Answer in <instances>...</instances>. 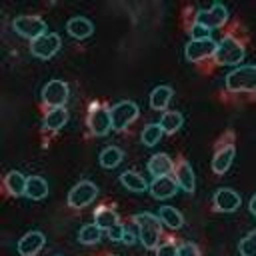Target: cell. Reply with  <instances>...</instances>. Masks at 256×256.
Masks as SVG:
<instances>
[{"instance_id": "cell-1", "label": "cell", "mask_w": 256, "mask_h": 256, "mask_svg": "<svg viewBox=\"0 0 256 256\" xmlns=\"http://www.w3.org/2000/svg\"><path fill=\"white\" fill-rule=\"evenodd\" d=\"M132 222L138 228L140 244L146 250H156V246L160 244V236H162L160 218L154 216V214H150V212H140V214H134Z\"/></svg>"}, {"instance_id": "cell-2", "label": "cell", "mask_w": 256, "mask_h": 256, "mask_svg": "<svg viewBox=\"0 0 256 256\" xmlns=\"http://www.w3.org/2000/svg\"><path fill=\"white\" fill-rule=\"evenodd\" d=\"M228 92H256V64L236 66L224 78Z\"/></svg>"}, {"instance_id": "cell-3", "label": "cell", "mask_w": 256, "mask_h": 256, "mask_svg": "<svg viewBox=\"0 0 256 256\" xmlns=\"http://www.w3.org/2000/svg\"><path fill=\"white\" fill-rule=\"evenodd\" d=\"M244 44L234 38L232 34H226L222 36V40L218 42V48H216V54H214V62L218 66H236L244 60Z\"/></svg>"}, {"instance_id": "cell-4", "label": "cell", "mask_w": 256, "mask_h": 256, "mask_svg": "<svg viewBox=\"0 0 256 256\" xmlns=\"http://www.w3.org/2000/svg\"><path fill=\"white\" fill-rule=\"evenodd\" d=\"M12 28H14V32L18 36H22V38H26L30 42H34L36 38H40V36H44L48 32L46 22L40 16H32V14H20V16H16L12 20Z\"/></svg>"}, {"instance_id": "cell-5", "label": "cell", "mask_w": 256, "mask_h": 256, "mask_svg": "<svg viewBox=\"0 0 256 256\" xmlns=\"http://www.w3.org/2000/svg\"><path fill=\"white\" fill-rule=\"evenodd\" d=\"M140 110L138 104L132 100H120L110 108V116H112V130H126L136 118H138Z\"/></svg>"}, {"instance_id": "cell-6", "label": "cell", "mask_w": 256, "mask_h": 256, "mask_svg": "<svg viewBox=\"0 0 256 256\" xmlns=\"http://www.w3.org/2000/svg\"><path fill=\"white\" fill-rule=\"evenodd\" d=\"M86 124L90 128L92 136H106L112 130V116H110V108L104 104H92L88 110V118Z\"/></svg>"}, {"instance_id": "cell-7", "label": "cell", "mask_w": 256, "mask_h": 256, "mask_svg": "<svg viewBox=\"0 0 256 256\" xmlns=\"http://www.w3.org/2000/svg\"><path fill=\"white\" fill-rule=\"evenodd\" d=\"M96 196H98V186L90 180H80L68 192V206L74 210L86 208L96 200Z\"/></svg>"}, {"instance_id": "cell-8", "label": "cell", "mask_w": 256, "mask_h": 256, "mask_svg": "<svg viewBox=\"0 0 256 256\" xmlns=\"http://www.w3.org/2000/svg\"><path fill=\"white\" fill-rule=\"evenodd\" d=\"M216 48H218V42H214L212 38L190 40V42L184 46V58H186L188 62L196 64V62H202V60L214 58Z\"/></svg>"}, {"instance_id": "cell-9", "label": "cell", "mask_w": 256, "mask_h": 256, "mask_svg": "<svg viewBox=\"0 0 256 256\" xmlns=\"http://www.w3.org/2000/svg\"><path fill=\"white\" fill-rule=\"evenodd\" d=\"M70 96V88L64 80H50L48 84H44L42 88V102L48 108H60L68 102Z\"/></svg>"}, {"instance_id": "cell-10", "label": "cell", "mask_w": 256, "mask_h": 256, "mask_svg": "<svg viewBox=\"0 0 256 256\" xmlns=\"http://www.w3.org/2000/svg\"><path fill=\"white\" fill-rule=\"evenodd\" d=\"M196 24L212 30V28H220L228 22V8L220 2H214L208 10H198L196 12Z\"/></svg>"}, {"instance_id": "cell-11", "label": "cell", "mask_w": 256, "mask_h": 256, "mask_svg": "<svg viewBox=\"0 0 256 256\" xmlns=\"http://www.w3.org/2000/svg\"><path fill=\"white\" fill-rule=\"evenodd\" d=\"M60 46H62L60 36L56 32H46L44 36H40L34 42H30V54L36 56V58L48 60L60 50Z\"/></svg>"}, {"instance_id": "cell-12", "label": "cell", "mask_w": 256, "mask_h": 256, "mask_svg": "<svg viewBox=\"0 0 256 256\" xmlns=\"http://www.w3.org/2000/svg\"><path fill=\"white\" fill-rule=\"evenodd\" d=\"M212 204H214V210L218 212H224V214H230V212H236L242 204V198L240 194L234 190V188H228V186H222L214 192V198H212Z\"/></svg>"}, {"instance_id": "cell-13", "label": "cell", "mask_w": 256, "mask_h": 256, "mask_svg": "<svg viewBox=\"0 0 256 256\" xmlns=\"http://www.w3.org/2000/svg\"><path fill=\"white\" fill-rule=\"evenodd\" d=\"M234 156H236V148H234V144H232L230 140H228V142H220V146L216 148L214 158H212V170H214V174H218V176L226 174L228 168L232 166Z\"/></svg>"}, {"instance_id": "cell-14", "label": "cell", "mask_w": 256, "mask_h": 256, "mask_svg": "<svg viewBox=\"0 0 256 256\" xmlns=\"http://www.w3.org/2000/svg\"><path fill=\"white\" fill-rule=\"evenodd\" d=\"M46 244V236L40 230H30L18 240V254L20 256H36Z\"/></svg>"}, {"instance_id": "cell-15", "label": "cell", "mask_w": 256, "mask_h": 256, "mask_svg": "<svg viewBox=\"0 0 256 256\" xmlns=\"http://www.w3.org/2000/svg\"><path fill=\"white\" fill-rule=\"evenodd\" d=\"M148 190H150L152 198H156V200H166V198H170V196L176 194L178 182H176V178L170 176V174H168V176H158V178H154V180L150 182Z\"/></svg>"}, {"instance_id": "cell-16", "label": "cell", "mask_w": 256, "mask_h": 256, "mask_svg": "<svg viewBox=\"0 0 256 256\" xmlns=\"http://www.w3.org/2000/svg\"><path fill=\"white\" fill-rule=\"evenodd\" d=\"M174 178L178 182V188H182L184 192L192 194L196 190V178H194V170L186 160H180L174 166Z\"/></svg>"}, {"instance_id": "cell-17", "label": "cell", "mask_w": 256, "mask_h": 256, "mask_svg": "<svg viewBox=\"0 0 256 256\" xmlns=\"http://www.w3.org/2000/svg\"><path fill=\"white\" fill-rule=\"evenodd\" d=\"M146 168H148V172H150L154 178H158V176H168L170 172H174V162H172V158H170L168 154L158 152V154H152V156H150Z\"/></svg>"}, {"instance_id": "cell-18", "label": "cell", "mask_w": 256, "mask_h": 256, "mask_svg": "<svg viewBox=\"0 0 256 256\" xmlns=\"http://www.w3.org/2000/svg\"><path fill=\"white\" fill-rule=\"evenodd\" d=\"M66 32H68V36H72V38H76V40H84V38L92 36V32H94V24H92L88 18L74 16V18L68 20V24H66Z\"/></svg>"}, {"instance_id": "cell-19", "label": "cell", "mask_w": 256, "mask_h": 256, "mask_svg": "<svg viewBox=\"0 0 256 256\" xmlns=\"http://www.w3.org/2000/svg\"><path fill=\"white\" fill-rule=\"evenodd\" d=\"M172 96H174V90L170 86H156L152 92H150V108L152 110H158V112H166L168 104L172 102Z\"/></svg>"}, {"instance_id": "cell-20", "label": "cell", "mask_w": 256, "mask_h": 256, "mask_svg": "<svg viewBox=\"0 0 256 256\" xmlns=\"http://www.w3.org/2000/svg\"><path fill=\"white\" fill-rule=\"evenodd\" d=\"M68 122V110L66 106H60V108H48V112L44 114V120H42V126L46 130H60L64 128V124Z\"/></svg>"}, {"instance_id": "cell-21", "label": "cell", "mask_w": 256, "mask_h": 256, "mask_svg": "<svg viewBox=\"0 0 256 256\" xmlns=\"http://www.w3.org/2000/svg\"><path fill=\"white\" fill-rule=\"evenodd\" d=\"M26 182H28V178L18 170H10L4 176V188L8 190L10 196H24L26 194Z\"/></svg>"}, {"instance_id": "cell-22", "label": "cell", "mask_w": 256, "mask_h": 256, "mask_svg": "<svg viewBox=\"0 0 256 256\" xmlns=\"http://www.w3.org/2000/svg\"><path fill=\"white\" fill-rule=\"evenodd\" d=\"M158 218H160V222H162L166 228H170V230H178V228H182V224H184V216H182V212L176 210V208L170 206V204L160 206V210H158Z\"/></svg>"}, {"instance_id": "cell-23", "label": "cell", "mask_w": 256, "mask_h": 256, "mask_svg": "<svg viewBox=\"0 0 256 256\" xmlns=\"http://www.w3.org/2000/svg\"><path fill=\"white\" fill-rule=\"evenodd\" d=\"M120 184H122L126 190H130V192H146L148 186H150V184L146 182V178H144L142 174L134 172V170L122 172V174H120Z\"/></svg>"}, {"instance_id": "cell-24", "label": "cell", "mask_w": 256, "mask_h": 256, "mask_svg": "<svg viewBox=\"0 0 256 256\" xmlns=\"http://www.w3.org/2000/svg\"><path fill=\"white\" fill-rule=\"evenodd\" d=\"M120 218H118V212L110 206H98L94 210V224H98L102 230H108L112 228L114 224H118Z\"/></svg>"}, {"instance_id": "cell-25", "label": "cell", "mask_w": 256, "mask_h": 256, "mask_svg": "<svg viewBox=\"0 0 256 256\" xmlns=\"http://www.w3.org/2000/svg\"><path fill=\"white\" fill-rule=\"evenodd\" d=\"M122 160H124V152H122L118 146H108V148H104V150L100 152V156H98L100 166L106 168V170H112V168L120 166Z\"/></svg>"}, {"instance_id": "cell-26", "label": "cell", "mask_w": 256, "mask_h": 256, "mask_svg": "<svg viewBox=\"0 0 256 256\" xmlns=\"http://www.w3.org/2000/svg\"><path fill=\"white\" fill-rule=\"evenodd\" d=\"M158 124L162 126L164 134H176L182 128V124H184V116L178 110H166Z\"/></svg>"}, {"instance_id": "cell-27", "label": "cell", "mask_w": 256, "mask_h": 256, "mask_svg": "<svg viewBox=\"0 0 256 256\" xmlns=\"http://www.w3.org/2000/svg\"><path fill=\"white\" fill-rule=\"evenodd\" d=\"M48 194V182L42 176H28L26 182V194L30 200H42Z\"/></svg>"}, {"instance_id": "cell-28", "label": "cell", "mask_w": 256, "mask_h": 256, "mask_svg": "<svg viewBox=\"0 0 256 256\" xmlns=\"http://www.w3.org/2000/svg\"><path fill=\"white\" fill-rule=\"evenodd\" d=\"M102 234H104V230L98 224H84L78 232V242L92 246V244H98L102 240Z\"/></svg>"}, {"instance_id": "cell-29", "label": "cell", "mask_w": 256, "mask_h": 256, "mask_svg": "<svg viewBox=\"0 0 256 256\" xmlns=\"http://www.w3.org/2000/svg\"><path fill=\"white\" fill-rule=\"evenodd\" d=\"M162 136H164L162 126H160L158 122H152V124H146V126L142 128L140 140H142V144H144V146L152 148V146H156V144L160 142V138H162Z\"/></svg>"}, {"instance_id": "cell-30", "label": "cell", "mask_w": 256, "mask_h": 256, "mask_svg": "<svg viewBox=\"0 0 256 256\" xmlns=\"http://www.w3.org/2000/svg\"><path fill=\"white\" fill-rule=\"evenodd\" d=\"M154 254H156V256H178V246L174 244L172 238H168V240H164V242H160V244L156 246Z\"/></svg>"}, {"instance_id": "cell-31", "label": "cell", "mask_w": 256, "mask_h": 256, "mask_svg": "<svg viewBox=\"0 0 256 256\" xmlns=\"http://www.w3.org/2000/svg\"><path fill=\"white\" fill-rule=\"evenodd\" d=\"M238 250H240V256H256V240H254L250 234H246V236L240 240Z\"/></svg>"}, {"instance_id": "cell-32", "label": "cell", "mask_w": 256, "mask_h": 256, "mask_svg": "<svg viewBox=\"0 0 256 256\" xmlns=\"http://www.w3.org/2000/svg\"><path fill=\"white\" fill-rule=\"evenodd\" d=\"M178 256H200V248L194 242H182L178 244Z\"/></svg>"}, {"instance_id": "cell-33", "label": "cell", "mask_w": 256, "mask_h": 256, "mask_svg": "<svg viewBox=\"0 0 256 256\" xmlns=\"http://www.w3.org/2000/svg\"><path fill=\"white\" fill-rule=\"evenodd\" d=\"M202 38H210V30L194 22L190 26V40H202Z\"/></svg>"}, {"instance_id": "cell-34", "label": "cell", "mask_w": 256, "mask_h": 256, "mask_svg": "<svg viewBox=\"0 0 256 256\" xmlns=\"http://www.w3.org/2000/svg\"><path fill=\"white\" fill-rule=\"evenodd\" d=\"M106 234H108V238L112 240V242H122V236H124V224H114L112 228H108L106 230Z\"/></svg>"}, {"instance_id": "cell-35", "label": "cell", "mask_w": 256, "mask_h": 256, "mask_svg": "<svg viewBox=\"0 0 256 256\" xmlns=\"http://www.w3.org/2000/svg\"><path fill=\"white\" fill-rule=\"evenodd\" d=\"M136 240H140V238H138V228H136V230H132V228H126V226H124L122 242H124V244H128V246H132Z\"/></svg>"}, {"instance_id": "cell-36", "label": "cell", "mask_w": 256, "mask_h": 256, "mask_svg": "<svg viewBox=\"0 0 256 256\" xmlns=\"http://www.w3.org/2000/svg\"><path fill=\"white\" fill-rule=\"evenodd\" d=\"M248 208H250V212H252V216L256 218V194L250 198V202H248Z\"/></svg>"}, {"instance_id": "cell-37", "label": "cell", "mask_w": 256, "mask_h": 256, "mask_svg": "<svg viewBox=\"0 0 256 256\" xmlns=\"http://www.w3.org/2000/svg\"><path fill=\"white\" fill-rule=\"evenodd\" d=\"M250 236H252V238L256 240V230H252V232H250Z\"/></svg>"}, {"instance_id": "cell-38", "label": "cell", "mask_w": 256, "mask_h": 256, "mask_svg": "<svg viewBox=\"0 0 256 256\" xmlns=\"http://www.w3.org/2000/svg\"><path fill=\"white\" fill-rule=\"evenodd\" d=\"M108 256H116V254H108Z\"/></svg>"}, {"instance_id": "cell-39", "label": "cell", "mask_w": 256, "mask_h": 256, "mask_svg": "<svg viewBox=\"0 0 256 256\" xmlns=\"http://www.w3.org/2000/svg\"><path fill=\"white\" fill-rule=\"evenodd\" d=\"M56 256H60V254H56Z\"/></svg>"}]
</instances>
